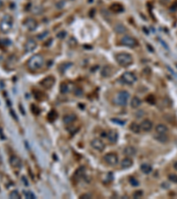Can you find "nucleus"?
Masks as SVG:
<instances>
[{
    "mask_svg": "<svg viewBox=\"0 0 177 199\" xmlns=\"http://www.w3.org/2000/svg\"><path fill=\"white\" fill-rule=\"evenodd\" d=\"M66 37V31H61V32H60L59 34H58V37L59 38H61V39H63Z\"/></svg>",
    "mask_w": 177,
    "mask_h": 199,
    "instance_id": "38",
    "label": "nucleus"
},
{
    "mask_svg": "<svg viewBox=\"0 0 177 199\" xmlns=\"http://www.w3.org/2000/svg\"><path fill=\"white\" fill-rule=\"evenodd\" d=\"M9 162H10V165L13 168H15V169H21V166H22V162H21V159L17 157V156H12L9 159Z\"/></svg>",
    "mask_w": 177,
    "mask_h": 199,
    "instance_id": "12",
    "label": "nucleus"
},
{
    "mask_svg": "<svg viewBox=\"0 0 177 199\" xmlns=\"http://www.w3.org/2000/svg\"><path fill=\"white\" fill-rule=\"evenodd\" d=\"M152 122L150 120H144L142 121V123L140 124L141 129L144 132H149L152 129Z\"/></svg>",
    "mask_w": 177,
    "mask_h": 199,
    "instance_id": "13",
    "label": "nucleus"
},
{
    "mask_svg": "<svg viewBox=\"0 0 177 199\" xmlns=\"http://www.w3.org/2000/svg\"><path fill=\"white\" fill-rule=\"evenodd\" d=\"M71 1H73V0H71Z\"/></svg>",
    "mask_w": 177,
    "mask_h": 199,
    "instance_id": "46",
    "label": "nucleus"
},
{
    "mask_svg": "<svg viewBox=\"0 0 177 199\" xmlns=\"http://www.w3.org/2000/svg\"><path fill=\"white\" fill-rule=\"evenodd\" d=\"M91 147L94 149L98 150V151H103L105 148V144L104 143V142H102L100 139H93L90 143Z\"/></svg>",
    "mask_w": 177,
    "mask_h": 199,
    "instance_id": "10",
    "label": "nucleus"
},
{
    "mask_svg": "<svg viewBox=\"0 0 177 199\" xmlns=\"http://www.w3.org/2000/svg\"><path fill=\"white\" fill-rule=\"evenodd\" d=\"M155 131L158 134H166L168 132V128L166 125L158 124L155 127Z\"/></svg>",
    "mask_w": 177,
    "mask_h": 199,
    "instance_id": "17",
    "label": "nucleus"
},
{
    "mask_svg": "<svg viewBox=\"0 0 177 199\" xmlns=\"http://www.w3.org/2000/svg\"><path fill=\"white\" fill-rule=\"evenodd\" d=\"M143 196V191L142 190H137V191H136L134 194H133V197L134 198H139Z\"/></svg>",
    "mask_w": 177,
    "mask_h": 199,
    "instance_id": "35",
    "label": "nucleus"
},
{
    "mask_svg": "<svg viewBox=\"0 0 177 199\" xmlns=\"http://www.w3.org/2000/svg\"><path fill=\"white\" fill-rule=\"evenodd\" d=\"M115 31L118 33V34H125L127 33V29L124 25L122 24H117L115 26Z\"/></svg>",
    "mask_w": 177,
    "mask_h": 199,
    "instance_id": "25",
    "label": "nucleus"
},
{
    "mask_svg": "<svg viewBox=\"0 0 177 199\" xmlns=\"http://www.w3.org/2000/svg\"><path fill=\"white\" fill-rule=\"evenodd\" d=\"M44 64L43 57L40 54L33 55L27 62V67L30 71H37L43 67Z\"/></svg>",
    "mask_w": 177,
    "mask_h": 199,
    "instance_id": "1",
    "label": "nucleus"
},
{
    "mask_svg": "<svg viewBox=\"0 0 177 199\" xmlns=\"http://www.w3.org/2000/svg\"><path fill=\"white\" fill-rule=\"evenodd\" d=\"M23 195L25 197V198L27 199H36V196L33 192L29 191V190H24L23 191Z\"/></svg>",
    "mask_w": 177,
    "mask_h": 199,
    "instance_id": "28",
    "label": "nucleus"
},
{
    "mask_svg": "<svg viewBox=\"0 0 177 199\" xmlns=\"http://www.w3.org/2000/svg\"><path fill=\"white\" fill-rule=\"evenodd\" d=\"M130 130L132 131V132H134V133H136V134H138L141 132V127H140L139 124H137V123H136V122H134V123H132V124L130 125Z\"/></svg>",
    "mask_w": 177,
    "mask_h": 199,
    "instance_id": "26",
    "label": "nucleus"
},
{
    "mask_svg": "<svg viewBox=\"0 0 177 199\" xmlns=\"http://www.w3.org/2000/svg\"><path fill=\"white\" fill-rule=\"evenodd\" d=\"M37 46V43L36 42V40H34L33 38H29L27 40L25 45H24V50L26 52H32L33 50H36Z\"/></svg>",
    "mask_w": 177,
    "mask_h": 199,
    "instance_id": "11",
    "label": "nucleus"
},
{
    "mask_svg": "<svg viewBox=\"0 0 177 199\" xmlns=\"http://www.w3.org/2000/svg\"><path fill=\"white\" fill-rule=\"evenodd\" d=\"M121 43L122 45L127 46V47H130V48H134V47L137 46V44H138L137 39L133 37H130V36H123L121 38Z\"/></svg>",
    "mask_w": 177,
    "mask_h": 199,
    "instance_id": "6",
    "label": "nucleus"
},
{
    "mask_svg": "<svg viewBox=\"0 0 177 199\" xmlns=\"http://www.w3.org/2000/svg\"><path fill=\"white\" fill-rule=\"evenodd\" d=\"M118 137H119L118 133H117L116 131H114V130H113V131H110V132L108 133V136H107V138H108L109 142L112 143H115L117 142Z\"/></svg>",
    "mask_w": 177,
    "mask_h": 199,
    "instance_id": "19",
    "label": "nucleus"
},
{
    "mask_svg": "<svg viewBox=\"0 0 177 199\" xmlns=\"http://www.w3.org/2000/svg\"><path fill=\"white\" fill-rule=\"evenodd\" d=\"M121 120H116V119H113V121L116 122V123H121V124H125L124 121H120Z\"/></svg>",
    "mask_w": 177,
    "mask_h": 199,
    "instance_id": "40",
    "label": "nucleus"
},
{
    "mask_svg": "<svg viewBox=\"0 0 177 199\" xmlns=\"http://www.w3.org/2000/svg\"><path fill=\"white\" fill-rule=\"evenodd\" d=\"M23 24L28 31H34L37 27V21L33 18H27Z\"/></svg>",
    "mask_w": 177,
    "mask_h": 199,
    "instance_id": "9",
    "label": "nucleus"
},
{
    "mask_svg": "<svg viewBox=\"0 0 177 199\" xmlns=\"http://www.w3.org/2000/svg\"><path fill=\"white\" fill-rule=\"evenodd\" d=\"M2 164V159H1V157H0V165Z\"/></svg>",
    "mask_w": 177,
    "mask_h": 199,
    "instance_id": "45",
    "label": "nucleus"
},
{
    "mask_svg": "<svg viewBox=\"0 0 177 199\" xmlns=\"http://www.w3.org/2000/svg\"><path fill=\"white\" fill-rule=\"evenodd\" d=\"M124 153L127 157H133L137 154V149L133 146H127L124 149Z\"/></svg>",
    "mask_w": 177,
    "mask_h": 199,
    "instance_id": "18",
    "label": "nucleus"
},
{
    "mask_svg": "<svg viewBox=\"0 0 177 199\" xmlns=\"http://www.w3.org/2000/svg\"><path fill=\"white\" fill-rule=\"evenodd\" d=\"M146 101L148 102V103H150V104H155V98L152 96V95H150L149 97H147V99H146Z\"/></svg>",
    "mask_w": 177,
    "mask_h": 199,
    "instance_id": "36",
    "label": "nucleus"
},
{
    "mask_svg": "<svg viewBox=\"0 0 177 199\" xmlns=\"http://www.w3.org/2000/svg\"><path fill=\"white\" fill-rule=\"evenodd\" d=\"M58 118V114H57V112H55V111H51L48 113V116H47V119H48V120L49 121H54L56 119Z\"/></svg>",
    "mask_w": 177,
    "mask_h": 199,
    "instance_id": "27",
    "label": "nucleus"
},
{
    "mask_svg": "<svg viewBox=\"0 0 177 199\" xmlns=\"http://www.w3.org/2000/svg\"><path fill=\"white\" fill-rule=\"evenodd\" d=\"M3 5H4V3H3V1H2V0H0V9L3 7Z\"/></svg>",
    "mask_w": 177,
    "mask_h": 199,
    "instance_id": "43",
    "label": "nucleus"
},
{
    "mask_svg": "<svg viewBox=\"0 0 177 199\" xmlns=\"http://www.w3.org/2000/svg\"><path fill=\"white\" fill-rule=\"evenodd\" d=\"M141 171L145 174H150L152 171V167L151 165L147 164V163H144L141 165Z\"/></svg>",
    "mask_w": 177,
    "mask_h": 199,
    "instance_id": "24",
    "label": "nucleus"
},
{
    "mask_svg": "<svg viewBox=\"0 0 177 199\" xmlns=\"http://www.w3.org/2000/svg\"><path fill=\"white\" fill-rule=\"evenodd\" d=\"M110 9H111L112 12H114V13H121V12H123V10H124L123 6H122L121 5H120V4H113V5H111Z\"/></svg>",
    "mask_w": 177,
    "mask_h": 199,
    "instance_id": "22",
    "label": "nucleus"
},
{
    "mask_svg": "<svg viewBox=\"0 0 177 199\" xmlns=\"http://www.w3.org/2000/svg\"><path fill=\"white\" fill-rule=\"evenodd\" d=\"M55 82H56V80H55L54 76H47V77H45L44 79H43L41 81L40 84H41L42 87H43L44 88L50 89L55 84Z\"/></svg>",
    "mask_w": 177,
    "mask_h": 199,
    "instance_id": "7",
    "label": "nucleus"
},
{
    "mask_svg": "<svg viewBox=\"0 0 177 199\" xmlns=\"http://www.w3.org/2000/svg\"><path fill=\"white\" fill-rule=\"evenodd\" d=\"M21 181H22V182L24 183L23 185L28 186V181H27V178H26L25 176H22V177H21Z\"/></svg>",
    "mask_w": 177,
    "mask_h": 199,
    "instance_id": "39",
    "label": "nucleus"
},
{
    "mask_svg": "<svg viewBox=\"0 0 177 199\" xmlns=\"http://www.w3.org/2000/svg\"><path fill=\"white\" fill-rule=\"evenodd\" d=\"M168 179L170 181L174 182V183H177V175L176 174H169L168 175Z\"/></svg>",
    "mask_w": 177,
    "mask_h": 199,
    "instance_id": "33",
    "label": "nucleus"
},
{
    "mask_svg": "<svg viewBox=\"0 0 177 199\" xmlns=\"http://www.w3.org/2000/svg\"><path fill=\"white\" fill-rule=\"evenodd\" d=\"M47 35H49V32L48 31H44V32H43V33H41V34H39L37 36V38L39 40H43V38H45L47 37Z\"/></svg>",
    "mask_w": 177,
    "mask_h": 199,
    "instance_id": "34",
    "label": "nucleus"
},
{
    "mask_svg": "<svg viewBox=\"0 0 177 199\" xmlns=\"http://www.w3.org/2000/svg\"><path fill=\"white\" fill-rule=\"evenodd\" d=\"M129 93L126 91V90H122V91H120L117 96L115 97L114 98V103L118 105H121V106H125L127 105L128 99H129Z\"/></svg>",
    "mask_w": 177,
    "mask_h": 199,
    "instance_id": "4",
    "label": "nucleus"
},
{
    "mask_svg": "<svg viewBox=\"0 0 177 199\" xmlns=\"http://www.w3.org/2000/svg\"><path fill=\"white\" fill-rule=\"evenodd\" d=\"M141 104H142V100L140 99L138 97H134V98L131 99L130 105H131L132 108L137 109V108H138L139 106H141Z\"/></svg>",
    "mask_w": 177,
    "mask_h": 199,
    "instance_id": "21",
    "label": "nucleus"
},
{
    "mask_svg": "<svg viewBox=\"0 0 177 199\" xmlns=\"http://www.w3.org/2000/svg\"><path fill=\"white\" fill-rule=\"evenodd\" d=\"M112 74H113V68H112V66H105L103 67V69H102L101 71V75L103 77L107 78V77H109V76H111Z\"/></svg>",
    "mask_w": 177,
    "mask_h": 199,
    "instance_id": "16",
    "label": "nucleus"
},
{
    "mask_svg": "<svg viewBox=\"0 0 177 199\" xmlns=\"http://www.w3.org/2000/svg\"><path fill=\"white\" fill-rule=\"evenodd\" d=\"M76 114H74V113H68V114L65 115L63 117V121L65 124L69 125L71 124V123H73V122L76 120Z\"/></svg>",
    "mask_w": 177,
    "mask_h": 199,
    "instance_id": "14",
    "label": "nucleus"
},
{
    "mask_svg": "<svg viewBox=\"0 0 177 199\" xmlns=\"http://www.w3.org/2000/svg\"><path fill=\"white\" fill-rule=\"evenodd\" d=\"M31 111H32V112H33L35 115L40 114V109L38 108L37 105H35V104H32V105H31Z\"/></svg>",
    "mask_w": 177,
    "mask_h": 199,
    "instance_id": "32",
    "label": "nucleus"
},
{
    "mask_svg": "<svg viewBox=\"0 0 177 199\" xmlns=\"http://www.w3.org/2000/svg\"><path fill=\"white\" fill-rule=\"evenodd\" d=\"M60 92L62 93V94H66V93H68V91H69V88H68V85L66 84V83H62L61 85H60Z\"/></svg>",
    "mask_w": 177,
    "mask_h": 199,
    "instance_id": "30",
    "label": "nucleus"
},
{
    "mask_svg": "<svg viewBox=\"0 0 177 199\" xmlns=\"http://www.w3.org/2000/svg\"><path fill=\"white\" fill-rule=\"evenodd\" d=\"M11 114H12V116H13V118H14V119H15V120H18V118H17V117H16V115H15V112H13V110H12V111H11Z\"/></svg>",
    "mask_w": 177,
    "mask_h": 199,
    "instance_id": "41",
    "label": "nucleus"
},
{
    "mask_svg": "<svg viewBox=\"0 0 177 199\" xmlns=\"http://www.w3.org/2000/svg\"><path fill=\"white\" fill-rule=\"evenodd\" d=\"M0 137H1L2 139L5 138V136H3V134H2V132H1V128H0Z\"/></svg>",
    "mask_w": 177,
    "mask_h": 199,
    "instance_id": "44",
    "label": "nucleus"
},
{
    "mask_svg": "<svg viewBox=\"0 0 177 199\" xmlns=\"http://www.w3.org/2000/svg\"><path fill=\"white\" fill-rule=\"evenodd\" d=\"M154 139L161 143H166L169 140L166 134H158V133H156V135H154Z\"/></svg>",
    "mask_w": 177,
    "mask_h": 199,
    "instance_id": "15",
    "label": "nucleus"
},
{
    "mask_svg": "<svg viewBox=\"0 0 177 199\" xmlns=\"http://www.w3.org/2000/svg\"><path fill=\"white\" fill-rule=\"evenodd\" d=\"M80 198L82 199H88V198H92V195L91 194H88V193H86V194H82L80 196Z\"/></svg>",
    "mask_w": 177,
    "mask_h": 199,
    "instance_id": "37",
    "label": "nucleus"
},
{
    "mask_svg": "<svg viewBox=\"0 0 177 199\" xmlns=\"http://www.w3.org/2000/svg\"><path fill=\"white\" fill-rule=\"evenodd\" d=\"M115 59L117 63L123 66V67H127V66H129L130 65L133 64V57L131 54L129 53H127V52H121V53H118L116 56H115Z\"/></svg>",
    "mask_w": 177,
    "mask_h": 199,
    "instance_id": "2",
    "label": "nucleus"
},
{
    "mask_svg": "<svg viewBox=\"0 0 177 199\" xmlns=\"http://www.w3.org/2000/svg\"><path fill=\"white\" fill-rule=\"evenodd\" d=\"M129 182H130V184H131L132 186L134 187H137L139 185V181H138V180H137L135 177H130V178H129Z\"/></svg>",
    "mask_w": 177,
    "mask_h": 199,
    "instance_id": "31",
    "label": "nucleus"
},
{
    "mask_svg": "<svg viewBox=\"0 0 177 199\" xmlns=\"http://www.w3.org/2000/svg\"><path fill=\"white\" fill-rule=\"evenodd\" d=\"M9 197L12 199H21V195L17 190H13L9 194Z\"/></svg>",
    "mask_w": 177,
    "mask_h": 199,
    "instance_id": "29",
    "label": "nucleus"
},
{
    "mask_svg": "<svg viewBox=\"0 0 177 199\" xmlns=\"http://www.w3.org/2000/svg\"><path fill=\"white\" fill-rule=\"evenodd\" d=\"M13 17L11 15H5L1 21H0V30L1 32L3 33H8L12 27H13Z\"/></svg>",
    "mask_w": 177,
    "mask_h": 199,
    "instance_id": "3",
    "label": "nucleus"
},
{
    "mask_svg": "<svg viewBox=\"0 0 177 199\" xmlns=\"http://www.w3.org/2000/svg\"><path fill=\"white\" fill-rule=\"evenodd\" d=\"M132 165H133V161H132V159H129V158H126V159H122V161L121 163V167L124 168V169L129 168L130 166H132Z\"/></svg>",
    "mask_w": 177,
    "mask_h": 199,
    "instance_id": "23",
    "label": "nucleus"
},
{
    "mask_svg": "<svg viewBox=\"0 0 177 199\" xmlns=\"http://www.w3.org/2000/svg\"><path fill=\"white\" fill-rule=\"evenodd\" d=\"M84 175H85V168L83 166H81L76 171L74 177L76 180H79V179H82Z\"/></svg>",
    "mask_w": 177,
    "mask_h": 199,
    "instance_id": "20",
    "label": "nucleus"
},
{
    "mask_svg": "<svg viewBox=\"0 0 177 199\" xmlns=\"http://www.w3.org/2000/svg\"><path fill=\"white\" fill-rule=\"evenodd\" d=\"M104 161L109 165H115L119 161V159L115 153H108L104 156Z\"/></svg>",
    "mask_w": 177,
    "mask_h": 199,
    "instance_id": "8",
    "label": "nucleus"
},
{
    "mask_svg": "<svg viewBox=\"0 0 177 199\" xmlns=\"http://www.w3.org/2000/svg\"><path fill=\"white\" fill-rule=\"evenodd\" d=\"M121 80L124 84L132 85L137 82V75H135V73H133V72H125L123 75H121Z\"/></svg>",
    "mask_w": 177,
    "mask_h": 199,
    "instance_id": "5",
    "label": "nucleus"
},
{
    "mask_svg": "<svg viewBox=\"0 0 177 199\" xmlns=\"http://www.w3.org/2000/svg\"><path fill=\"white\" fill-rule=\"evenodd\" d=\"M174 168H175V170L177 171V161L174 163Z\"/></svg>",
    "mask_w": 177,
    "mask_h": 199,
    "instance_id": "42",
    "label": "nucleus"
}]
</instances>
